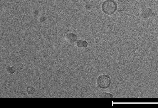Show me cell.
<instances>
[{"label": "cell", "mask_w": 158, "mask_h": 108, "mask_svg": "<svg viewBox=\"0 0 158 108\" xmlns=\"http://www.w3.org/2000/svg\"><path fill=\"white\" fill-rule=\"evenodd\" d=\"M102 8L103 12L105 14L110 15L116 12L117 6L113 0H106L103 3Z\"/></svg>", "instance_id": "1"}, {"label": "cell", "mask_w": 158, "mask_h": 108, "mask_svg": "<svg viewBox=\"0 0 158 108\" xmlns=\"http://www.w3.org/2000/svg\"><path fill=\"white\" fill-rule=\"evenodd\" d=\"M96 82L99 87L106 89L110 87L112 80L110 76L106 74H102L98 77Z\"/></svg>", "instance_id": "2"}, {"label": "cell", "mask_w": 158, "mask_h": 108, "mask_svg": "<svg viewBox=\"0 0 158 108\" xmlns=\"http://www.w3.org/2000/svg\"><path fill=\"white\" fill-rule=\"evenodd\" d=\"M65 37L67 41L70 43H74L77 40V36L73 33H68Z\"/></svg>", "instance_id": "3"}, {"label": "cell", "mask_w": 158, "mask_h": 108, "mask_svg": "<svg viewBox=\"0 0 158 108\" xmlns=\"http://www.w3.org/2000/svg\"><path fill=\"white\" fill-rule=\"evenodd\" d=\"M77 46L78 48H86L88 46V43L87 42L82 40H77L76 42Z\"/></svg>", "instance_id": "4"}, {"label": "cell", "mask_w": 158, "mask_h": 108, "mask_svg": "<svg viewBox=\"0 0 158 108\" xmlns=\"http://www.w3.org/2000/svg\"><path fill=\"white\" fill-rule=\"evenodd\" d=\"M6 71L9 74H13L15 73L16 71V67L14 66H7L6 67Z\"/></svg>", "instance_id": "5"}, {"label": "cell", "mask_w": 158, "mask_h": 108, "mask_svg": "<svg viewBox=\"0 0 158 108\" xmlns=\"http://www.w3.org/2000/svg\"><path fill=\"white\" fill-rule=\"evenodd\" d=\"M26 91L27 93L29 95L33 94L35 92V88L31 86L27 87L26 88Z\"/></svg>", "instance_id": "6"}, {"label": "cell", "mask_w": 158, "mask_h": 108, "mask_svg": "<svg viewBox=\"0 0 158 108\" xmlns=\"http://www.w3.org/2000/svg\"><path fill=\"white\" fill-rule=\"evenodd\" d=\"M98 97L100 98H112L113 97V95L110 93L104 92L102 93Z\"/></svg>", "instance_id": "7"}, {"label": "cell", "mask_w": 158, "mask_h": 108, "mask_svg": "<svg viewBox=\"0 0 158 108\" xmlns=\"http://www.w3.org/2000/svg\"><path fill=\"white\" fill-rule=\"evenodd\" d=\"M117 1L119 2H122L124 1V0H117Z\"/></svg>", "instance_id": "8"}]
</instances>
